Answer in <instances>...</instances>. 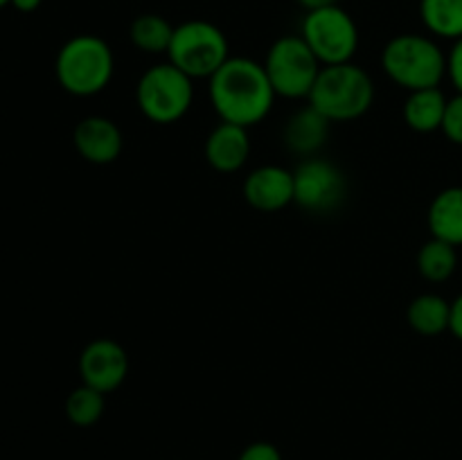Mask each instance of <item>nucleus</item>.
<instances>
[{"label": "nucleus", "instance_id": "obj_1", "mask_svg": "<svg viewBox=\"0 0 462 460\" xmlns=\"http://www.w3.org/2000/svg\"><path fill=\"white\" fill-rule=\"evenodd\" d=\"M210 104L221 122L239 126H255L264 120L275 104L264 63L248 57H230L208 79Z\"/></svg>", "mask_w": 462, "mask_h": 460}, {"label": "nucleus", "instance_id": "obj_22", "mask_svg": "<svg viewBox=\"0 0 462 460\" xmlns=\"http://www.w3.org/2000/svg\"><path fill=\"white\" fill-rule=\"evenodd\" d=\"M440 131L447 135L449 143L460 144L462 147V95L460 93L447 102L445 120H442Z\"/></svg>", "mask_w": 462, "mask_h": 460}, {"label": "nucleus", "instance_id": "obj_2", "mask_svg": "<svg viewBox=\"0 0 462 460\" xmlns=\"http://www.w3.org/2000/svg\"><path fill=\"white\" fill-rule=\"evenodd\" d=\"M116 57L102 36L77 34L59 48L54 75L59 86L75 97H93L113 79Z\"/></svg>", "mask_w": 462, "mask_h": 460}, {"label": "nucleus", "instance_id": "obj_13", "mask_svg": "<svg viewBox=\"0 0 462 460\" xmlns=\"http://www.w3.org/2000/svg\"><path fill=\"white\" fill-rule=\"evenodd\" d=\"M208 165L221 174H235L242 170L251 158V138L246 126L221 122L208 133L203 147Z\"/></svg>", "mask_w": 462, "mask_h": 460}, {"label": "nucleus", "instance_id": "obj_5", "mask_svg": "<svg viewBox=\"0 0 462 460\" xmlns=\"http://www.w3.org/2000/svg\"><path fill=\"white\" fill-rule=\"evenodd\" d=\"M192 77L174 63H156L143 72L135 86V104L153 124H174L183 120L194 102Z\"/></svg>", "mask_w": 462, "mask_h": 460}, {"label": "nucleus", "instance_id": "obj_12", "mask_svg": "<svg viewBox=\"0 0 462 460\" xmlns=\"http://www.w3.org/2000/svg\"><path fill=\"white\" fill-rule=\"evenodd\" d=\"M244 198L260 212H278L293 203V171L280 165H262L246 176Z\"/></svg>", "mask_w": 462, "mask_h": 460}, {"label": "nucleus", "instance_id": "obj_28", "mask_svg": "<svg viewBox=\"0 0 462 460\" xmlns=\"http://www.w3.org/2000/svg\"><path fill=\"white\" fill-rule=\"evenodd\" d=\"M9 3H12V0H0V9H3V7H7Z\"/></svg>", "mask_w": 462, "mask_h": 460}, {"label": "nucleus", "instance_id": "obj_26", "mask_svg": "<svg viewBox=\"0 0 462 460\" xmlns=\"http://www.w3.org/2000/svg\"><path fill=\"white\" fill-rule=\"evenodd\" d=\"M41 3H43V0H12V3H9V7H14L16 12H21V14H32L41 7Z\"/></svg>", "mask_w": 462, "mask_h": 460}, {"label": "nucleus", "instance_id": "obj_8", "mask_svg": "<svg viewBox=\"0 0 462 460\" xmlns=\"http://www.w3.org/2000/svg\"><path fill=\"white\" fill-rule=\"evenodd\" d=\"M300 36L323 66L350 63L359 50V27L341 5L307 12Z\"/></svg>", "mask_w": 462, "mask_h": 460}, {"label": "nucleus", "instance_id": "obj_9", "mask_svg": "<svg viewBox=\"0 0 462 460\" xmlns=\"http://www.w3.org/2000/svg\"><path fill=\"white\" fill-rule=\"evenodd\" d=\"M346 174L334 162L311 156L293 170V203L311 215H329L346 201Z\"/></svg>", "mask_w": 462, "mask_h": 460}, {"label": "nucleus", "instance_id": "obj_23", "mask_svg": "<svg viewBox=\"0 0 462 460\" xmlns=\"http://www.w3.org/2000/svg\"><path fill=\"white\" fill-rule=\"evenodd\" d=\"M239 460H282V454H280V449L275 445L260 440L248 445L246 449L239 454Z\"/></svg>", "mask_w": 462, "mask_h": 460}, {"label": "nucleus", "instance_id": "obj_20", "mask_svg": "<svg viewBox=\"0 0 462 460\" xmlns=\"http://www.w3.org/2000/svg\"><path fill=\"white\" fill-rule=\"evenodd\" d=\"M458 266V253L456 246L431 237L418 253V271L429 282H445L456 273Z\"/></svg>", "mask_w": 462, "mask_h": 460}, {"label": "nucleus", "instance_id": "obj_27", "mask_svg": "<svg viewBox=\"0 0 462 460\" xmlns=\"http://www.w3.org/2000/svg\"><path fill=\"white\" fill-rule=\"evenodd\" d=\"M305 12H314V9L329 7V5H338V0H296Z\"/></svg>", "mask_w": 462, "mask_h": 460}, {"label": "nucleus", "instance_id": "obj_24", "mask_svg": "<svg viewBox=\"0 0 462 460\" xmlns=\"http://www.w3.org/2000/svg\"><path fill=\"white\" fill-rule=\"evenodd\" d=\"M447 77L462 95V39L454 41V48L447 54Z\"/></svg>", "mask_w": 462, "mask_h": 460}, {"label": "nucleus", "instance_id": "obj_14", "mask_svg": "<svg viewBox=\"0 0 462 460\" xmlns=\"http://www.w3.org/2000/svg\"><path fill=\"white\" fill-rule=\"evenodd\" d=\"M329 124L332 122L316 111L311 104L293 113L284 126V144L298 156L311 158L323 149L325 140L329 135Z\"/></svg>", "mask_w": 462, "mask_h": 460}, {"label": "nucleus", "instance_id": "obj_6", "mask_svg": "<svg viewBox=\"0 0 462 460\" xmlns=\"http://www.w3.org/2000/svg\"><path fill=\"white\" fill-rule=\"evenodd\" d=\"M228 39L210 21H185L174 27L167 61L192 79H210L230 59Z\"/></svg>", "mask_w": 462, "mask_h": 460}, {"label": "nucleus", "instance_id": "obj_25", "mask_svg": "<svg viewBox=\"0 0 462 460\" xmlns=\"http://www.w3.org/2000/svg\"><path fill=\"white\" fill-rule=\"evenodd\" d=\"M449 332L454 334L458 341H462V293L451 302V318H449Z\"/></svg>", "mask_w": 462, "mask_h": 460}, {"label": "nucleus", "instance_id": "obj_11", "mask_svg": "<svg viewBox=\"0 0 462 460\" xmlns=\"http://www.w3.org/2000/svg\"><path fill=\"white\" fill-rule=\"evenodd\" d=\"M77 153L93 165H108L117 161L125 149V135L120 126L104 115H88L72 131Z\"/></svg>", "mask_w": 462, "mask_h": 460}, {"label": "nucleus", "instance_id": "obj_17", "mask_svg": "<svg viewBox=\"0 0 462 460\" xmlns=\"http://www.w3.org/2000/svg\"><path fill=\"white\" fill-rule=\"evenodd\" d=\"M451 318V302L438 293H422L413 298L406 309V320L411 327L422 336H438V334L449 329Z\"/></svg>", "mask_w": 462, "mask_h": 460}, {"label": "nucleus", "instance_id": "obj_10", "mask_svg": "<svg viewBox=\"0 0 462 460\" xmlns=\"http://www.w3.org/2000/svg\"><path fill=\"white\" fill-rule=\"evenodd\" d=\"M129 374V354L113 338H95L79 354L81 383L97 388L99 392H113L125 383Z\"/></svg>", "mask_w": 462, "mask_h": 460}, {"label": "nucleus", "instance_id": "obj_18", "mask_svg": "<svg viewBox=\"0 0 462 460\" xmlns=\"http://www.w3.org/2000/svg\"><path fill=\"white\" fill-rule=\"evenodd\" d=\"M420 18L438 39H462V0H420Z\"/></svg>", "mask_w": 462, "mask_h": 460}, {"label": "nucleus", "instance_id": "obj_19", "mask_svg": "<svg viewBox=\"0 0 462 460\" xmlns=\"http://www.w3.org/2000/svg\"><path fill=\"white\" fill-rule=\"evenodd\" d=\"M131 43L147 54H167L174 36V25L158 14H140L131 23Z\"/></svg>", "mask_w": 462, "mask_h": 460}, {"label": "nucleus", "instance_id": "obj_7", "mask_svg": "<svg viewBox=\"0 0 462 460\" xmlns=\"http://www.w3.org/2000/svg\"><path fill=\"white\" fill-rule=\"evenodd\" d=\"M264 70L278 97L307 99L323 70V63L300 34H289L273 41L266 52Z\"/></svg>", "mask_w": 462, "mask_h": 460}, {"label": "nucleus", "instance_id": "obj_16", "mask_svg": "<svg viewBox=\"0 0 462 460\" xmlns=\"http://www.w3.org/2000/svg\"><path fill=\"white\" fill-rule=\"evenodd\" d=\"M447 102L440 88H422L409 93L404 102V122L409 129L418 131V133H433V131H440L442 120H445Z\"/></svg>", "mask_w": 462, "mask_h": 460}, {"label": "nucleus", "instance_id": "obj_21", "mask_svg": "<svg viewBox=\"0 0 462 460\" xmlns=\"http://www.w3.org/2000/svg\"><path fill=\"white\" fill-rule=\"evenodd\" d=\"M104 409H106V395L97 388H90L81 383L79 388L68 395L66 415L75 427H93L102 419Z\"/></svg>", "mask_w": 462, "mask_h": 460}, {"label": "nucleus", "instance_id": "obj_3", "mask_svg": "<svg viewBox=\"0 0 462 460\" xmlns=\"http://www.w3.org/2000/svg\"><path fill=\"white\" fill-rule=\"evenodd\" d=\"M382 68L404 90L440 88L447 77V54L424 34H397L383 45Z\"/></svg>", "mask_w": 462, "mask_h": 460}, {"label": "nucleus", "instance_id": "obj_4", "mask_svg": "<svg viewBox=\"0 0 462 460\" xmlns=\"http://www.w3.org/2000/svg\"><path fill=\"white\" fill-rule=\"evenodd\" d=\"M307 102L329 122L359 120L374 102L373 77L352 61L323 66Z\"/></svg>", "mask_w": 462, "mask_h": 460}, {"label": "nucleus", "instance_id": "obj_15", "mask_svg": "<svg viewBox=\"0 0 462 460\" xmlns=\"http://www.w3.org/2000/svg\"><path fill=\"white\" fill-rule=\"evenodd\" d=\"M429 230L436 239L462 246V188L454 185L436 194L429 206Z\"/></svg>", "mask_w": 462, "mask_h": 460}]
</instances>
